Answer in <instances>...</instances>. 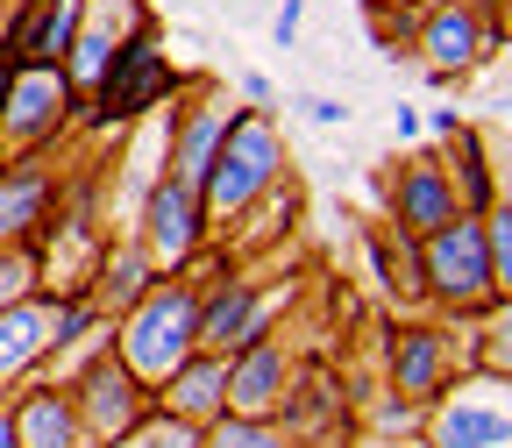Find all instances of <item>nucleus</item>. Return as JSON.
Returning <instances> with one entry per match:
<instances>
[{
  "label": "nucleus",
  "mask_w": 512,
  "mask_h": 448,
  "mask_svg": "<svg viewBox=\"0 0 512 448\" xmlns=\"http://www.w3.org/2000/svg\"><path fill=\"white\" fill-rule=\"evenodd\" d=\"M192 349H200V292L178 285V278L150 285L136 306L121 313V328H114V356L136 370L150 392H157V384H164Z\"/></svg>",
  "instance_id": "nucleus-1"
},
{
  "label": "nucleus",
  "mask_w": 512,
  "mask_h": 448,
  "mask_svg": "<svg viewBox=\"0 0 512 448\" xmlns=\"http://www.w3.org/2000/svg\"><path fill=\"white\" fill-rule=\"evenodd\" d=\"M420 441L427 448H512V377L477 370L463 384H441V399L427 406Z\"/></svg>",
  "instance_id": "nucleus-2"
},
{
  "label": "nucleus",
  "mask_w": 512,
  "mask_h": 448,
  "mask_svg": "<svg viewBox=\"0 0 512 448\" xmlns=\"http://www.w3.org/2000/svg\"><path fill=\"white\" fill-rule=\"evenodd\" d=\"M420 292H434L441 306H491V242H484V214H456L448 228L420 235Z\"/></svg>",
  "instance_id": "nucleus-3"
},
{
  "label": "nucleus",
  "mask_w": 512,
  "mask_h": 448,
  "mask_svg": "<svg viewBox=\"0 0 512 448\" xmlns=\"http://www.w3.org/2000/svg\"><path fill=\"white\" fill-rule=\"evenodd\" d=\"M64 392H72L79 427H86V441H93V448H114L128 427H136V420L157 406V392H150V384L128 370L121 356H114V342H107V349H86V363L72 370V384H64Z\"/></svg>",
  "instance_id": "nucleus-4"
},
{
  "label": "nucleus",
  "mask_w": 512,
  "mask_h": 448,
  "mask_svg": "<svg viewBox=\"0 0 512 448\" xmlns=\"http://www.w3.org/2000/svg\"><path fill=\"white\" fill-rule=\"evenodd\" d=\"M64 114H72V79L57 64H15L8 86H0V150L36 157L64 128Z\"/></svg>",
  "instance_id": "nucleus-5"
},
{
  "label": "nucleus",
  "mask_w": 512,
  "mask_h": 448,
  "mask_svg": "<svg viewBox=\"0 0 512 448\" xmlns=\"http://www.w3.org/2000/svg\"><path fill=\"white\" fill-rule=\"evenodd\" d=\"M271 178H278V136H271V121L235 114L228 136H221V150H214V171L200 185V200H207V214H242Z\"/></svg>",
  "instance_id": "nucleus-6"
},
{
  "label": "nucleus",
  "mask_w": 512,
  "mask_h": 448,
  "mask_svg": "<svg viewBox=\"0 0 512 448\" xmlns=\"http://www.w3.org/2000/svg\"><path fill=\"white\" fill-rule=\"evenodd\" d=\"M200 235H207V200L192 185H178V178H157L150 185V200H143V249H150V264H164V271H178L192 249H200Z\"/></svg>",
  "instance_id": "nucleus-7"
},
{
  "label": "nucleus",
  "mask_w": 512,
  "mask_h": 448,
  "mask_svg": "<svg viewBox=\"0 0 512 448\" xmlns=\"http://www.w3.org/2000/svg\"><path fill=\"white\" fill-rule=\"evenodd\" d=\"M93 93H100V121H128V114H143L150 100H164V93H171V72H164L157 36H150V29L128 36V43L114 50L107 79H100Z\"/></svg>",
  "instance_id": "nucleus-8"
},
{
  "label": "nucleus",
  "mask_w": 512,
  "mask_h": 448,
  "mask_svg": "<svg viewBox=\"0 0 512 448\" xmlns=\"http://www.w3.org/2000/svg\"><path fill=\"white\" fill-rule=\"evenodd\" d=\"M57 356V292H29L15 306H0V384H29Z\"/></svg>",
  "instance_id": "nucleus-9"
},
{
  "label": "nucleus",
  "mask_w": 512,
  "mask_h": 448,
  "mask_svg": "<svg viewBox=\"0 0 512 448\" xmlns=\"http://www.w3.org/2000/svg\"><path fill=\"white\" fill-rule=\"evenodd\" d=\"M292 406V356L264 335L249 342L242 356H228V413L242 420H278Z\"/></svg>",
  "instance_id": "nucleus-10"
},
{
  "label": "nucleus",
  "mask_w": 512,
  "mask_h": 448,
  "mask_svg": "<svg viewBox=\"0 0 512 448\" xmlns=\"http://www.w3.org/2000/svg\"><path fill=\"white\" fill-rule=\"evenodd\" d=\"M50 200L57 185L36 157L0 164V249H36V235L50 228Z\"/></svg>",
  "instance_id": "nucleus-11"
},
{
  "label": "nucleus",
  "mask_w": 512,
  "mask_h": 448,
  "mask_svg": "<svg viewBox=\"0 0 512 448\" xmlns=\"http://www.w3.org/2000/svg\"><path fill=\"white\" fill-rule=\"evenodd\" d=\"M456 214H463V192H456V178H448L441 164H413V171H399V185H392V228H399L406 242L448 228Z\"/></svg>",
  "instance_id": "nucleus-12"
},
{
  "label": "nucleus",
  "mask_w": 512,
  "mask_h": 448,
  "mask_svg": "<svg viewBox=\"0 0 512 448\" xmlns=\"http://www.w3.org/2000/svg\"><path fill=\"white\" fill-rule=\"evenodd\" d=\"M157 406L178 413V420H192V427H214V420L228 413V356L192 349V356L157 384Z\"/></svg>",
  "instance_id": "nucleus-13"
},
{
  "label": "nucleus",
  "mask_w": 512,
  "mask_h": 448,
  "mask_svg": "<svg viewBox=\"0 0 512 448\" xmlns=\"http://www.w3.org/2000/svg\"><path fill=\"white\" fill-rule=\"evenodd\" d=\"M8 420H15V441H22V448H93L64 384H36V377H29V392L8 399Z\"/></svg>",
  "instance_id": "nucleus-14"
},
{
  "label": "nucleus",
  "mask_w": 512,
  "mask_h": 448,
  "mask_svg": "<svg viewBox=\"0 0 512 448\" xmlns=\"http://www.w3.org/2000/svg\"><path fill=\"white\" fill-rule=\"evenodd\" d=\"M249 342H264V299H256V285H214L200 299V349L242 356Z\"/></svg>",
  "instance_id": "nucleus-15"
},
{
  "label": "nucleus",
  "mask_w": 512,
  "mask_h": 448,
  "mask_svg": "<svg viewBox=\"0 0 512 448\" xmlns=\"http://www.w3.org/2000/svg\"><path fill=\"white\" fill-rule=\"evenodd\" d=\"M484 50H491V36H484V22H477L470 0H441V8L420 22V57H434L441 79L448 72H470Z\"/></svg>",
  "instance_id": "nucleus-16"
},
{
  "label": "nucleus",
  "mask_w": 512,
  "mask_h": 448,
  "mask_svg": "<svg viewBox=\"0 0 512 448\" xmlns=\"http://www.w3.org/2000/svg\"><path fill=\"white\" fill-rule=\"evenodd\" d=\"M441 384H448V335L406 328V335L392 342V392L413 399V406H434Z\"/></svg>",
  "instance_id": "nucleus-17"
},
{
  "label": "nucleus",
  "mask_w": 512,
  "mask_h": 448,
  "mask_svg": "<svg viewBox=\"0 0 512 448\" xmlns=\"http://www.w3.org/2000/svg\"><path fill=\"white\" fill-rule=\"evenodd\" d=\"M228 107H207V114H192L185 128H178V143H171V171L164 178H178V185H192L200 192L207 185V171H214V150H221V136H228Z\"/></svg>",
  "instance_id": "nucleus-18"
},
{
  "label": "nucleus",
  "mask_w": 512,
  "mask_h": 448,
  "mask_svg": "<svg viewBox=\"0 0 512 448\" xmlns=\"http://www.w3.org/2000/svg\"><path fill=\"white\" fill-rule=\"evenodd\" d=\"M86 285H93V292H86L93 306L128 313V306L150 292V249H143V242H121V249L107 256V271H100V278H86Z\"/></svg>",
  "instance_id": "nucleus-19"
},
{
  "label": "nucleus",
  "mask_w": 512,
  "mask_h": 448,
  "mask_svg": "<svg viewBox=\"0 0 512 448\" xmlns=\"http://www.w3.org/2000/svg\"><path fill=\"white\" fill-rule=\"evenodd\" d=\"M114 448H207V427H192V420H178V413H164V406H150L136 427H128Z\"/></svg>",
  "instance_id": "nucleus-20"
},
{
  "label": "nucleus",
  "mask_w": 512,
  "mask_h": 448,
  "mask_svg": "<svg viewBox=\"0 0 512 448\" xmlns=\"http://www.w3.org/2000/svg\"><path fill=\"white\" fill-rule=\"evenodd\" d=\"M207 448H299L278 420H242V413H221L207 427Z\"/></svg>",
  "instance_id": "nucleus-21"
},
{
  "label": "nucleus",
  "mask_w": 512,
  "mask_h": 448,
  "mask_svg": "<svg viewBox=\"0 0 512 448\" xmlns=\"http://www.w3.org/2000/svg\"><path fill=\"white\" fill-rule=\"evenodd\" d=\"M484 242H491V292L512 299V207L484 214Z\"/></svg>",
  "instance_id": "nucleus-22"
},
{
  "label": "nucleus",
  "mask_w": 512,
  "mask_h": 448,
  "mask_svg": "<svg viewBox=\"0 0 512 448\" xmlns=\"http://www.w3.org/2000/svg\"><path fill=\"white\" fill-rule=\"evenodd\" d=\"M36 278H43V264H36V249H0V306H15V299H29V292H36Z\"/></svg>",
  "instance_id": "nucleus-23"
},
{
  "label": "nucleus",
  "mask_w": 512,
  "mask_h": 448,
  "mask_svg": "<svg viewBox=\"0 0 512 448\" xmlns=\"http://www.w3.org/2000/svg\"><path fill=\"white\" fill-rule=\"evenodd\" d=\"M477 363H484V370H505V377H512V299H498L491 328H484V342H477Z\"/></svg>",
  "instance_id": "nucleus-24"
},
{
  "label": "nucleus",
  "mask_w": 512,
  "mask_h": 448,
  "mask_svg": "<svg viewBox=\"0 0 512 448\" xmlns=\"http://www.w3.org/2000/svg\"><path fill=\"white\" fill-rule=\"evenodd\" d=\"M420 427H427V406H413V399H392L370 420V434H420Z\"/></svg>",
  "instance_id": "nucleus-25"
},
{
  "label": "nucleus",
  "mask_w": 512,
  "mask_h": 448,
  "mask_svg": "<svg viewBox=\"0 0 512 448\" xmlns=\"http://www.w3.org/2000/svg\"><path fill=\"white\" fill-rule=\"evenodd\" d=\"M306 114H313L320 128H342V121H349V107H342V100H306Z\"/></svg>",
  "instance_id": "nucleus-26"
},
{
  "label": "nucleus",
  "mask_w": 512,
  "mask_h": 448,
  "mask_svg": "<svg viewBox=\"0 0 512 448\" xmlns=\"http://www.w3.org/2000/svg\"><path fill=\"white\" fill-rule=\"evenodd\" d=\"M299 15H306V0H285V8H278V43L299 36Z\"/></svg>",
  "instance_id": "nucleus-27"
},
{
  "label": "nucleus",
  "mask_w": 512,
  "mask_h": 448,
  "mask_svg": "<svg viewBox=\"0 0 512 448\" xmlns=\"http://www.w3.org/2000/svg\"><path fill=\"white\" fill-rule=\"evenodd\" d=\"M356 448H427V441L420 434H363Z\"/></svg>",
  "instance_id": "nucleus-28"
},
{
  "label": "nucleus",
  "mask_w": 512,
  "mask_h": 448,
  "mask_svg": "<svg viewBox=\"0 0 512 448\" xmlns=\"http://www.w3.org/2000/svg\"><path fill=\"white\" fill-rule=\"evenodd\" d=\"M242 93H249V100H256V107H271V100H278V86H271V79H264V72H249V79H242Z\"/></svg>",
  "instance_id": "nucleus-29"
},
{
  "label": "nucleus",
  "mask_w": 512,
  "mask_h": 448,
  "mask_svg": "<svg viewBox=\"0 0 512 448\" xmlns=\"http://www.w3.org/2000/svg\"><path fill=\"white\" fill-rule=\"evenodd\" d=\"M392 128H399V143L420 136V107H392Z\"/></svg>",
  "instance_id": "nucleus-30"
},
{
  "label": "nucleus",
  "mask_w": 512,
  "mask_h": 448,
  "mask_svg": "<svg viewBox=\"0 0 512 448\" xmlns=\"http://www.w3.org/2000/svg\"><path fill=\"white\" fill-rule=\"evenodd\" d=\"M0 448H22L15 441V420H8V399H0Z\"/></svg>",
  "instance_id": "nucleus-31"
},
{
  "label": "nucleus",
  "mask_w": 512,
  "mask_h": 448,
  "mask_svg": "<svg viewBox=\"0 0 512 448\" xmlns=\"http://www.w3.org/2000/svg\"><path fill=\"white\" fill-rule=\"evenodd\" d=\"M363 8H406V15H413V8H420V0H363Z\"/></svg>",
  "instance_id": "nucleus-32"
}]
</instances>
